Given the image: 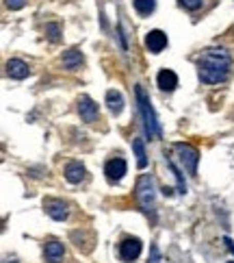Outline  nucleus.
<instances>
[{"instance_id": "obj_13", "label": "nucleus", "mask_w": 234, "mask_h": 263, "mask_svg": "<svg viewBox=\"0 0 234 263\" xmlns=\"http://www.w3.org/2000/svg\"><path fill=\"white\" fill-rule=\"evenodd\" d=\"M85 165L78 163V161H72L65 165V178H68L70 183H80L82 178H85Z\"/></svg>"}, {"instance_id": "obj_11", "label": "nucleus", "mask_w": 234, "mask_h": 263, "mask_svg": "<svg viewBox=\"0 0 234 263\" xmlns=\"http://www.w3.org/2000/svg\"><path fill=\"white\" fill-rule=\"evenodd\" d=\"M156 83L163 91H174L178 87V77H176L174 70H161L156 77Z\"/></svg>"}, {"instance_id": "obj_1", "label": "nucleus", "mask_w": 234, "mask_h": 263, "mask_svg": "<svg viewBox=\"0 0 234 263\" xmlns=\"http://www.w3.org/2000/svg\"><path fill=\"white\" fill-rule=\"evenodd\" d=\"M230 68H232V59L228 50H223V48H208L198 59L200 81L206 83V85H219V83L228 81Z\"/></svg>"}, {"instance_id": "obj_2", "label": "nucleus", "mask_w": 234, "mask_h": 263, "mask_svg": "<svg viewBox=\"0 0 234 263\" xmlns=\"http://www.w3.org/2000/svg\"><path fill=\"white\" fill-rule=\"evenodd\" d=\"M137 102H139V111L143 116V126H145V133L147 137H161V126H158V120L152 105H150V98L141 85H137Z\"/></svg>"}, {"instance_id": "obj_5", "label": "nucleus", "mask_w": 234, "mask_h": 263, "mask_svg": "<svg viewBox=\"0 0 234 263\" xmlns=\"http://www.w3.org/2000/svg\"><path fill=\"white\" fill-rule=\"evenodd\" d=\"M176 150L180 153V161L184 163L186 170H189V174L195 176V172H198V163H200V153L189 144H176Z\"/></svg>"}, {"instance_id": "obj_22", "label": "nucleus", "mask_w": 234, "mask_h": 263, "mask_svg": "<svg viewBox=\"0 0 234 263\" xmlns=\"http://www.w3.org/2000/svg\"><path fill=\"white\" fill-rule=\"evenodd\" d=\"M223 241H226V243H228V248H230V252H232V255H234V243H232V241H230L228 237H226V239H223Z\"/></svg>"}, {"instance_id": "obj_4", "label": "nucleus", "mask_w": 234, "mask_h": 263, "mask_svg": "<svg viewBox=\"0 0 234 263\" xmlns=\"http://www.w3.org/2000/svg\"><path fill=\"white\" fill-rule=\"evenodd\" d=\"M141 250H143L141 239L126 237L124 241L119 243V259L124 261V263H135L139 257H141Z\"/></svg>"}, {"instance_id": "obj_6", "label": "nucleus", "mask_w": 234, "mask_h": 263, "mask_svg": "<svg viewBox=\"0 0 234 263\" xmlns=\"http://www.w3.org/2000/svg\"><path fill=\"white\" fill-rule=\"evenodd\" d=\"M126 170H128V165H126V161H124L121 157L109 159L107 165H104V174H107V178H109L111 183L121 181V178H124V174H126Z\"/></svg>"}, {"instance_id": "obj_12", "label": "nucleus", "mask_w": 234, "mask_h": 263, "mask_svg": "<svg viewBox=\"0 0 234 263\" xmlns=\"http://www.w3.org/2000/svg\"><path fill=\"white\" fill-rule=\"evenodd\" d=\"M44 255H46V261H50V263H61V259H63V255H65V248H63L61 241H48V243H46Z\"/></svg>"}, {"instance_id": "obj_7", "label": "nucleus", "mask_w": 234, "mask_h": 263, "mask_svg": "<svg viewBox=\"0 0 234 263\" xmlns=\"http://www.w3.org/2000/svg\"><path fill=\"white\" fill-rule=\"evenodd\" d=\"M78 114H80V118H82V122H96V118H98V105L93 102L89 96H80L78 98Z\"/></svg>"}, {"instance_id": "obj_9", "label": "nucleus", "mask_w": 234, "mask_h": 263, "mask_svg": "<svg viewBox=\"0 0 234 263\" xmlns=\"http://www.w3.org/2000/svg\"><path fill=\"white\" fill-rule=\"evenodd\" d=\"M7 74L15 81H22L31 74V68H29V63H24L22 59H9L7 61Z\"/></svg>"}, {"instance_id": "obj_16", "label": "nucleus", "mask_w": 234, "mask_h": 263, "mask_svg": "<svg viewBox=\"0 0 234 263\" xmlns=\"http://www.w3.org/2000/svg\"><path fill=\"white\" fill-rule=\"evenodd\" d=\"M133 150H135V155H137V165L139 167H145L147 165V155H145L143 139H135V142H133Z\"/></svg>"}, {"instance_id": "obj_19", "label": "nucleus", "mask_w": 234, "mask_h": 263, "mask_svg": "<svg viewBox=\"0 0 234 263\" xmlns=\"http://www.w3.org/2000/svg\"><path fill=\"white\" fill-rule=\"evenodd\" d=\"M184 9H189V11H195V9H200L204 0H178Z\"/></svg>"}, {"instance_id": "obj_3", "label": "nucleus", "mask_w": 234, "mask_h": 263, "mask_svg": "<svg viewBox=\"0 0 234 263\" xmlns=\"http://www.w3.org/2000/svg\"><path fill=\"white\" fill-rule=\"evenodd\" d=\"M137 202L141 206V211L152 215L154 218V209H156V194H154V181L152 176H143L137 185Z\"/></svg>"}, {"instance_id": "obj_17", "label": "nucleus", "mask_w": 234, "mask_h": 263, "mask_svg": "<svg viewBox=\"0 0 234 263\" xmlns=\"http://www.w3.org/2000/svg\"><path fill=\"white\" fill-rule=\"evenodd\" d=\"M133 5H135L139 15H150L154 11V7H156V0H135Z\"/></svg>"}, {"instance_id": "obj_8", "label": "nucleus", "mask_w": 234, "mask_h": 263, "mask_svg": "<svg viewBox=\"0 0 234 263\" xmlns=\"http://www.w3.org/2000/svg\"><path fill=\"white\" fill-rule=\"evenodd\" d=\"M145 46H147V50H150V52L158 54V52H161L165 46H167V35H165L163 31H158V29L150 31V33L145 35Z\"/></svg>"}, {"instance_id": "obj_20", "label": "nucleus", "mask_w": 234, "mask_h": 263, "mask_svg": "<svg viewBox=\"0 0 234 263\" xmlns=\"http://www.w3.org/2000/svg\"><path fill=\"white\" fill-rule=\"evenodd\" d=\"M147 263H161V252H158L156 246H152V252H150V261Z\"/></svg>"}, {"instance_id": "obj_23", "label": "nucleus", "mask_w": 234, "mask_h": 263, "mask_svg": "<svg viewBox=\"0 0 234 263\" xmlns=\"http://www.w3.org/2000/svg\"><path fill=\"white\" fill-rule=\"evenodd\" d=\"M230 263H234V261H230Z\"/></svg>"}, {"instance_id": "obj_15", "label": "nucleus", "mask_w": 234, "mask_h": 263, "mask_svg": "<svg viewBox=\"0 0 234 263\" xmlns=\"http://www.w3.org/2000/svg\"><path fill=\"white\" fill-rule=\"evenodd\" d=\"M80 61H82V54L78 50H68V52L63 54V65L68 70H76L78 65H80Z\"/></svg>"}, {"instance_id": "obj_14", "label": "nucleus", "mask_w": 234, "mask_h": 263, "mask_svg": "<svg viewBox=\"0 0 234 263\" xmlns=\"http://www.w3.org/2000/svg\"><path fill=\"white\" fill-rule=\"evenodd\" d=\"M107 105H109V109L113 111V114H119V111L124 109V98H121L119 91L109 89V91H107Z\"/></svg>"}, {"instance_id": "obj_10", "label": "nucleus", "mask_w": 234, "mask_h": 263, "mask_svg": "<svg viewBox=\"0 0 234 263\" xmlns=\"http://www.w3.org/2000/svg\"><path fill=\"white\" fill-rule=\"evenodd\" d=\"M44 209L52 220H57V222H63L65 218H68V204H65L63 200H46Z\"/></svg>"}, {"instance_id": "obj_21", "label": "nucleus", "mask_w": 234, "mask_h": 263, "mask_svg": "<svg viewBox=\"0 0 234 263\" xmlns=\"http://www.w3.org/2000/svg\"><path fill=\"white\" fill-rule=\"evenodd\" d=\"M26 5V0H7V7L9 9H22Z\"/></svg>"}, {"instance_id": "obj_18", "label": "nucleus", "mask_w": 234, "mask_h": 263, "mask_svg": "<svg viewBox=\"0 0 234 263\" xmlns=\"http://www.w3.org/2000/svg\"><path fill=\"white\" fill-rule=\"evenodd\" d=\"M46 33H48V37H50L52 42H59V40H61L59 24H48V26H46Z\"/></svg>"}]
</instances>
